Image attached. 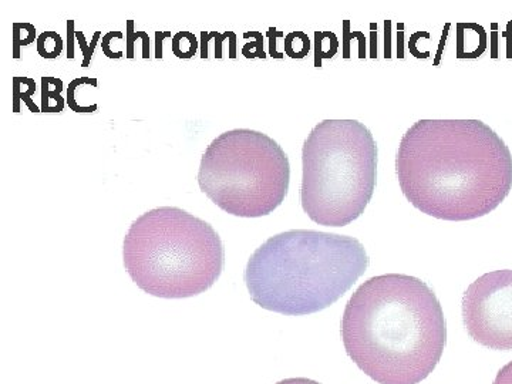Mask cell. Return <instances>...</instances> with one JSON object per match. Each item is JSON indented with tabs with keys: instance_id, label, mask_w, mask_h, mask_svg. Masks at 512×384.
Here are the masks:
<instances>
[{
	"instance_id": "cell-15",
	"label": "cell",
	"mask_w": 512,
	"mask_h": 384,
	"mask_svg": "<svg viewBox=\"0 0 512 384\" xmlns=\"http://www.w3.org/2000/svg\"><path fill=\"white\" fill-rule=\"evenodd\" d=\"M171 36L170 33H157V50L156 56L157 59H161L163 57V39L164 37Z\"/></svg>"
},
{
	"instance_id": "cell-3",
	"label": "cell",
	"mask_w": 512,
	"mask_h": 384,
	"mask_svg": "<svg viewBox=\"0 0 512 384\" xmlns=\"http://www.w3.org/2000/svg\"><path fill=\"white\" fill-rule=\"evenodd\" d=\"M370 259L359 239L292 229L249 258L245 284L256 305L285 316L325 311L365 275Z\"/></svg>"
},
{
	"instance_id": "cell-1",
	"label": "cell",
	"mask_w": 512,
	"mask_h": 384,
	"mask_svg": "<svg viewBox=\"0 0 512 384\" xmlns=\"http://www.w3.org/2000/svg\"><path fill=\"white\" fill-rule=\"evenodd\" d=\"M396 175L414 208L443 221H471L512 190V154L481 120H420L400 141Z\"/></svg>"
},
{
	"instance_id": "cell-6",
	"label": "cell",
	"mask_w": 512,
	"mask_h": 384,
	"mask_svg": "<svg viewBox=\"0 0 512 384\" xmlns=\"http://www.w3.org/2000/svg\"><path fill=\"white\" fill-rule=\"evenodd\" d=\"M200 190L222 211L239 218L272 214L291 183L288 154L261 131L237 128L215 138L202 154Z\"/></svg>"
},
{
	"instance_id": "cell-10",
	"label": "cell",
	"mask_w": 512,
	"mask_h": 384,
	"mask_svg": "<svg viewBox=\"0 0 512 384\" xmlns=\"http://www.w3.org/2000/svg\"><path fill=\"white\" fill-rule=\"evenodd\" d=\"M197 47V39H195L192 33L188 36L187 42H183L181 32L173 37V52L175 56L180 57V59H190V57L194 56V53L197 52Z\"/></svg>"
},
{
	"instance_id": "cell-7",
	"label": "cell",
	"mask_w": 512,
	"mask_h": 384,
	"mask_svg": "<svg viewBox=\"0 0 512 384\" xmlns=\"http://www.w3.org/2000/svg\"><path fill=\"white\" fill-rule=\"evenodd\" d=\"M463 323L470 338L491 350H512V271L488 272L464 292Z\"/></svg>"
},
{
	"instance_id": "cell-8",
	"label": "cell",
	"mask_w": 512,
	"mask_h": 384,
	"mask_svg": "<svg viewBox=\"0 0 512 384\" xmlns=\"http://www.w3.org/2000/svg\"><path fill=\"white\" fill-rule=\"evenodd\" d=\"M42 110L45 113H60L64 107L63 82L55 77H43L42 79Z\"/></svg>"
},
{
	"instance_id": "cell-12",
	"label": "cell",
	"mask_w": 512,
	"mask_h": 384,
	"mask_svg": "<svg viewBox=\"0 0 512 384\" xmlns=\"http://www.w3.org/2000/svg\"><path fill=\"white\" fill-rule=\"evenodd\" d=\"M493 384H512V362L501 367V370L497 373V377H495Z\"/></svg>"
},
{
	"instance_id": "cell-13",
	"label": "cell",
	"mask_w": 512,
	"mask_h": 384,
	"mask_svg": "<svg viewBox=\"0 0 512 384\" xmlns=\"http://www.w3.org/2000/svg\"><path fill=\"white\" fill-rule=\"evenodd\" d=\"M114 36V32L109 33V35H106L103 37V50L104 53H106L107 57H110V59H114V57H121L123 56V53H113L110 50V39Z\"/></svg>"
},
{
	"instance_id": "cell-14",
	"label": "cell",
	"mask_w": 512,
	"mask_h": 384,
	"mask_svg": "<svg viewBox=\"0 0 512 384\" xmlns=\"http://www.w3.org/2000/svg\"><path fill=\"white\" fill-rule=\"evenodd\" d=\"M276 384H322L315 382V380L306 379V377H293V379H285Z\"/></svg>"
},
{
	"instance_id": "cell-5",
	"label": "cell",
	"mask_w": 512,
	"mask_h": 384,
	"mask_svg": "<svg viewBox=\"0 0 512 384\" xmlns=\"http://www.w3.org/2000/svg\"><path fill=\"white\" fill-rule=\"evenodd\" d=\"M303 211L323 227H346L365 214L377 183V144L357 120H325L302 147Z\"/></svg>"
},
{
	"instance_id": "cell-9",
	"label": "cell",
	"mask_w": 512,
	"mask_h": 384,
	"mask_svg": "<svg viewBox=\"0 0 512 384\" xmlns=\"http://www.w3.org/2000/svg\"><path fill=\"white\" fill-rule=\"evenodd\" d=\"M62 37L55 32H46L37 39V52L45 59H56L62 53Z\"/></svg>"
},
{
	"instance_id": "cell-4",
	"label": "cell",
	"mask_w": 512,
	"mask_h": 384,
	"mask_svg": "<svg viewBox=\"0 0 512 384\" xmlns=\"http://www.w3.org/2000/svg\"><path fill=\"white\" fill-rule=\"evenodd\" d=\"M124 268L141 291L163 299L201 295L220 279L225 251L218 232L177 207L147 211L128 228Z\"/></svg>"
},
{
	"instance_id": "cell-2",
	"label": "cell",
	"mask_w": 512,
	"mask_h": 384,
	"mask_svg": "<svg viewBox=\"0 0 512 384\" xmlns=\"http://www.w3.org/2000/svg\"><path fill=\"white\" fill-rule=\"evenodd\" d=\"M353 363L379 384H419L439 365L447 322L436 293L416 276H373L346 303L340 323Z\"/></svg>"
},
{
	"instance_id": "cell-11",
	"label": "cell",
	"mask_w": 512,
	"mask_h": 384,
	"mask_svg": "<svg viewBox=\"0 0 512 384\" xmlns=\"http://www.w3.org/2000/svg\"><path fill=\"white\" fill-rule=\"evenodd\" d=\"M15 32V57H19V46H28L35 40L36 29L29 23H15L13 25Z\"/></svg>"
}]
</instances>
